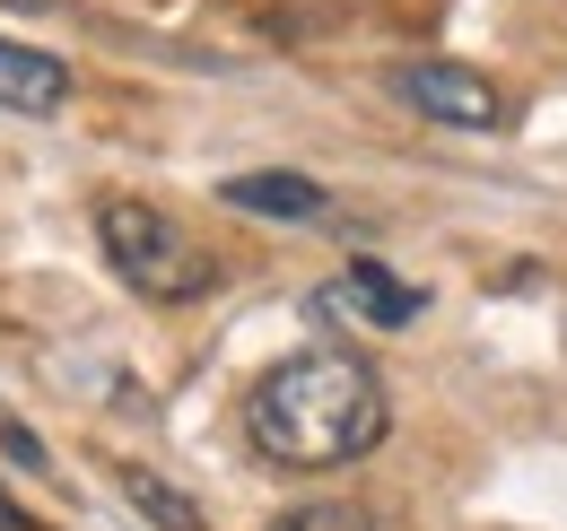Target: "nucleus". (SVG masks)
I'll return each mask as SVG.
<instances>
[{
	"mask_svg": "<svg viewBox=\"0 0 567 531\" xmlns=\"http://www.w3.org/2000/svg\"><path fill=\"white\" fill-rule=\"evenodd\" d=\"M245 436L280 470H341L384 445V384L341 348H297L245 393Z\"/></svg>",
	"mask_w": 567,
	"mask_h": 531,
	"instance_id": "obj_1",
	"label": "nucleus"
},
{
	"mask_svg": "<svg viewBox=\"0 0 567 531\" xmlns=\"http://www.w3.org/2000/svg\"><path fill=\"white\" fill-rule=\"evenodd\" d=\"M96 244H105V262H114V279H132L141 296H157V305H175V296H202L218 279V262L166 218V209H148V200H105L96 209Z\"/></svg>",
	"mask_w": 567,
	"mask_h": 531,
	"instance_id": "obj_2",
	"label": "nucleus"
},
{
	"mask_svg": "<svg viewBox=\"0 0 567 531\" xmlns=\"http://www.w3.org/2000/svg\"><path fill=\"white\" fill-rule=\"evenodd\" d=\"M393 87L420 105L427 123H445V132H497L506 123V96L463 62H411V70H393Z\"/></svg>",
	"mask_w": 567,
	"mask_h": 531,
	"instance_id": "obj_3",
	"label": "nucleus"
},
{
	"mask_svg": "<svg viewBox=\"0 0 567 531\" xmlns=\"http://www.w3.org/2000/svg\"><path fill=\"white\" fill-rule=\"evenodd\" d=\"M71 96V70L53 53H27V44H0V105L9 114H53Z\"/></svg>",
	"mask_w": 567,
	"mask_h": 531,
	"instance_id": "obj_4",
	"label": "nucleus"
},
{
	"mask_svg": "<svg viewBox=\"0 0 567 531\" xmlns=\"http://www.w3.org/2000/svg\"><path fill=\"white\" fill-rule=\"evenodd\" d=\"M227 209H254V218H280V227H306V218H323V192L306 184V175H236L227 184Z\"/></svg>",
	"mask_w": 567,
	"mask_h": 531,
	"instance_id": "obj_5",
	"label": "nucleus"
},
{
	"mask_svg": "<svg viewBox=\"0 0 567 531\" xmlns=\"http://www.w3.org/2000/svg\"><path fill=\"white\" fill-rule=\"evenodd\" d=\"M332 305H350L367 323H411V314H420V288H393L384 270H350V279L332 288Z\"/></svg>",
	"mask_w": 567,
	"mask_h": 531,
	"instance_id": "obj_6",
	"label": "nucleus"
},
{
	"mask_svg": "<svg viewBox=\"0 0 567 531\" xmlns=\"http://www.w3.org/2000/svg\"><path fill=\"white\" fill-rule=\"evenodd\" d=\"M114 479H123V497H132V506H141V514H148V523H157V531H202V514H193V506H184V497H175V488H166L157 470L123 462V470H114Z\"/></svg>",
	"mask_w": 567,
	"mask_h": 531,
	"instance_id": "obj_7",
	"label": "nucleus"
},
{
	"mask_svg": "<svg viewBox=\"0 0 567 531\" xmlns=\"http://www.w3.org/2000/svg\"><path fill=\"white\" fill-rule=\"evenodd\" d=\"M271 531H375L358 506H297V514H280Z\"/></svg>",
	"mask_w": 567,
	"mask_h": 531,
	"instance_id": "obj_8",
	"label": "nucleus"
},
{
	"mask_svg": "<svg viewBox=\"0 0 567 531\" xmlns=\"http://www.w3.org/2000/svg\"><path fill=\"white\" fill-rule=\"evenodd\" d=\"M0 454H9V462H27V470H44V445H35L27 427H0Z\"/></svg>",
	"mask_w": 567,
	"mask_h": 531,
	"instance_id": "obj_9",
	"label": "nucleus"
},
{
	"mask_svg": "<svg viewBox=\"0 0 567 531\" xmlns=\"http://www.w3.org/2000/svg\"><path fill=\"white\" fill-rule=\"evenodd\" d=\"M0 531H44V523H35V514H27V506H18L9 488H0Z\"/></svg>",
	"mask_w": 567,
	"mask_h": 531,
	"instance_id": "obj_10",
	"label": "nucleus"
},
{
	"mask_svg": "<svg viewBox=\"0 0 567 531\" xmlns=\"http://www.w3.org/2000/svg\"><path fill=\"white\" fill-rule=\"evenodd\" d=\"M9 9H53V0H9Z\"/></svg>",
	"mask_w": 567,
	"mask_h": 531,
	"instance_id": "obj_11",
	"label": "nucleus"
}]
</instances>
